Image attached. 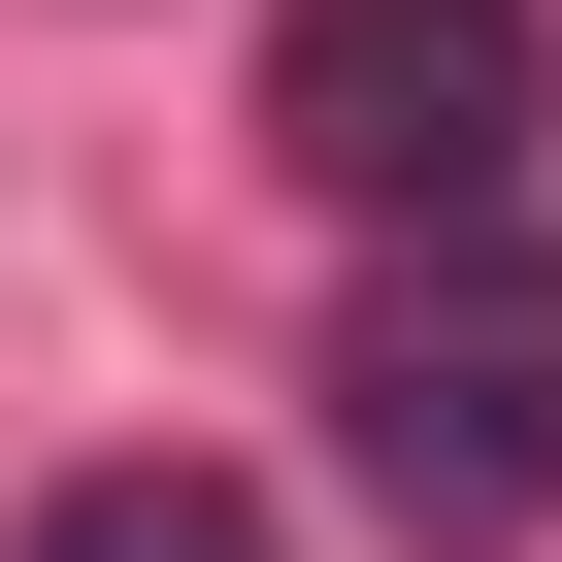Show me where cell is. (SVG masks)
Masks as SVG:
<instances>
[{"mask_svg":"<svg viewBox=\"0 0 562 562\" xmlns=\"http://www.w3.org/2000/svg\"><path fill=\"white\" fill-rule=\"evenodd\" d=\"M529 133H562V34L529 0H299V34H265V166L364 199V232H496Z\"/></svg>","mask_w":562,"mask_h":562,"instance_id":"obj_2","label":"cell"},{"mask_svg":"<svg viewBox=\"0 0 562 562\" xmlns=\"http://www.w3.org/2000/svg\"><path fill=\"white\" fill-rule=\"evenodd\" d=\"M0 562H265V496H232V463H67Z\"/></svg>","mask_w":562,"mask_h":562,"instance_id":"obj_3","label":"cell"},{"mask_svg":"<svg viewBox=\"0 0 562 562\" xmlns=\"http://www.w3.org/2000/svg\"><path fill=\"white\" fill-rule=\"evenodd\" d=\"M331 430L430 562H529L562 529V232H430L364 265V331H331Z\"/></svg>","mask_w":562,"mask_h":562,"instance_id":"obj_1","label":"cell"}]
</instances>
